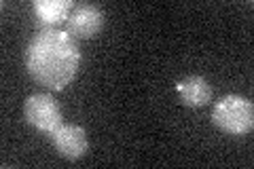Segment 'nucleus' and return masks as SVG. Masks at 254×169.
Wrapping results in <instances>:
<instances>
[{
    "instance_id": "obj_4",
    "label": "nucleus",
    "mask_w": 254,
    "mask_h": 169,
    "mask_svg": "<svg viewBox=\"0 0 254 169\" xmlns=\"http://www.w3.org/2000/svg\"><path fill=\"white\" fill-rule=\"evenodd\" d=\"M104 26V13L95 4H74L66 19V32L72 38H93Z\"/></svg>"
},
{
    "instance_id": "obj_3",
    "label": "nucleus",
    "mask_w": 254,
    "mask_h": 169,
    "mask_svg": "<svg viewBox=\"0 0 254 169\" xmlns=\"http://www.w3.org/2000/svg\"><path fill=\"white\" fill-rule=\"evenodd\" d=\"M23 116L26 123L43 133H51L62 125V108L51 95L47 93H34L26 100L23 106Z\"/></svg>"
},
{
    "instance_id": "obj_7",
    "label": "nucleus",
    "mask_w": 254,
    "mask_h": 169,
    "mask_svg": "<svg viewBox=\"0 0 254 169\" xmlns=\"http://www.w3.org/2000/svg\"><path fill=\"white\" fill-rule=\"evenodd\" d=\"M32 6H34L36 17L49 28L66 21L68 15L74 9V4L70 0H36Z\"/></svg>"
},
{
    "instance_id": "obj_5",
    "label": "nucleus",
    "mask_w": 254,
    "mask_h": 169,
    "mask_svg": "<svg viewBox=\"0 0 254 169\" xmlns=\"http://www.w3.org/2000/svg\"><path fill=\"white\" fill-rule=\"evenodd\" d=\"M51 142L55 150L68 161H78L81 157H85L87 148H89V140H87L85 129L72 123H68V125L62 123L58 129H53Z\"/></svg>"
},
{
    "instance_id": "obj_6",
    "label": "nucleus",
    "mask_w": 254,
    "mask_h": 169,
    "mask_svg": "<svg viewBox=\"0 0 254 169\" xmlns=\"http://www.w3.org/2000/svg\"><path fill=\"white\" fill-rule=\"evenodd\" d=\"M176 91L189 108H201L212 100V85L203 76H187L178 80Z\"/></svg>"
},
{
    "instance_id": "obj_2",
    "label": "nucleus",
    "mask_w": 254,
    "mask_h": 169,
    "mask_svg": "<svg viewBox=\"0 0 254 169\" xmlns=\"http://www.w3.org/2000/svg\"><path fill=\"white\" fill-rule=\"evenodd\" d=\"M212 123L231 135L250 133L254 127L252 102L242 95H225L212 108Z\"/></svg>"
},
{
    "instance_id": "obj_1",
    "label": "nucleus",
    "mask_w": 254,
    "mask_h": 169,
    "mask_svg": "<svg viewBox=\"0 0 254 169\" xmlns=\"http://www.w3.org/2000/svg\"><path fill=\"white\" fill-rule=\"evenodd\" d=\"M81 66L76 40L64 30L45 28L32 36L26 49L30 76L51 91H62L72 83Z\"/></svg>"
}]
</instances>
